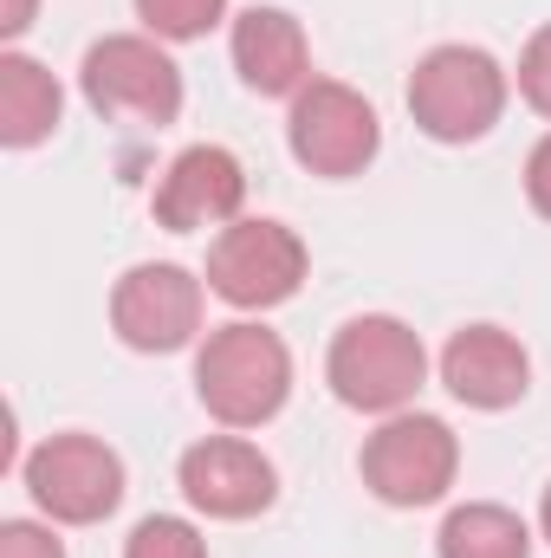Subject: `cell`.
I'll return each mask as SVG.
<instances>
[{
    "instance_id": "11",
    "label": "cell",
    "mask_w": 551,
    "mask_h": 558,
    "mask_svg": "<svg viewBox=\"0 0 551 558\" xmlns=\"http://www.w3.org/2000/svg\"><path fill=\"white\" fill-rule=\"evenodd\" d=\"M175 481H182L188 507L208 513V520H254V513H267L279 500L273 461H267L254 441H241V435H208V441H195V448L182 454Z\"/></svg>"
},
{
    "instance_id": "4",
    "label": "cell",
    "mask_w": 551,
    "mask_h": 558,
    "mask_svg": "<svg viewBox=\"0 0 551 558\" xmlns=\"http://www.w3.org/2000/svg\"><path fill=\"white\" fill-rule=\"evenodd\" d=\"M78 85L98 118H131V124H156V131L182 118V65L149 33L98 39L78 65Z\"/></svg>"
},
{
    "instance_id": "19",
    "label": "cell",
    "mask_w": 551,
    "mask_h": 558,
    "mask_svg": "<svg viewBox=\"0 0 551 558\" xmlns=\"http://www.w3.org/2000/svg\"><path fill=\"white\" fill-rule=\"evenodd\" d=\"M0 558H65V539H59L52 526L7 520V526H0Z\"/></svg>"
},
{
    "instance_id": "12",
    "label": "cell",
    "mask_w": 551,
    "mask_h": 558,
    "mask_svg": "<svg viewBox=\"0 0 551 558\" xmlns=\"http://www.w3.org/2000/svg\"><path fill=\"white\" fill-rule=\"evenodd\" d=\"M441 384L467 410H513L532 390V357L513 331L500 325H461L441 344Z\"/></svg>"
},
{
    "instance_id": "10",
    "label": "cell",
    "mask_w": 551,
    "mask_h": 558,
    "mask_svg": "<svg viewBox=\"0 0 551 558\" xmlns=\"http://www.w3.org/2000/svg\"><path fill=\"white\" fill-rule=\"evenodd\" d=\"M241 202H247V169H241V156L221 149V143H188V149L156 175L149 215H156V228H169V234H195V228H228V221H241Z\"/></svg>"
},
{
    "instance_id": "7",
    "label": "cell",
    "mask_w": 551,
    "mask_h": 558,
    "mask_svg": "<svg viewBox=\"0 0 551 558\" xmlns=\"http://www.w3.org/2000/svg\"><path fill=\"white\" fill-rule=\"evenodd\" d=\"M357 468H364V487L383 507H434L454 487V474H461V441H454V428L441 416L396 410L364 441Z\"/></svg>"
},
{
    "instance_id": "3",
    "label": "cell",
    "mask_w": 551,
    "mask_h": 558,
    "mask_svg": "<svg viewBox=\"0 0 551 558\" xmlns=\"http://www.w3.org/2000/svg\"><path fill=\"white\" fill-rule=\"evenodd\" d=\"M506 65L480 46H434L409 72V118L434 143H480L506 118Z\"/></svg>"
},
{
    "instance_id": "1",
    "label": "cell",
    "mask_w": 551,
    "mask_h": 558,
    "mask_svg": "<svg viewBox=\"0 0 551 558\" xmlns=\"http://www.w3.org/2000/svg\"><path fill=\"white\" fill-rule=\"evenodd\" d=\"M195 397L221 428L273 422L285 410V397H292V351H285V338L254 325V318H234V325L208 331V344L195 357Z\"/></svg>"
},
{
    "instance_id": "13",
    "label": "cell",
    "mask_w": 551,
    "mask_h": 558,
    "mask_svg": "<svg viewBox=\"0 0 551 558\" xmlns=\"http://www.w3.org/2000/svg\"><path fill=\"white\" fill-rule=\"evenodd\" d=\"M234 72L260 98H298L311 85V46L305 26L285 7H247L234 20Z\"/></svg>"
},
{
    "instance_id": "8",
    "label": "cell",
    "mask_w": 551,
    "mask_h": 558,
    "mask_svg": "<svg viewBox=\"0 0 551 558\" xmlns=\"http://www.w3.org/2000/svg\"><path fill=\"white\" fill-rule=\"evenodd\" d=\"M305 241L285 221H228L208 247V292L234 312H273L305 286Z\"/></svg>"
},
{
    "instance_id": "16",
    "label": "cell",
    "mask_w": 551,
    "mask_h": 558,
    "mask_svg": "<svg viewBox=\"0 0 551 558\" xmlns=\"http://www.w3.org/2000/svg\"><path fill=\"white\" fill-rule=\"evenodd\" d=\"M137 20L149 26V39H208L228 20V0H137Z\"/></svg>"
},
{
    "instance_id": "6",
    "label": "cell",
    "mask_w": 551,
    "mask_h": 558,
    "mask_svg": "<svg viewBox=\"0 0 551 558\" xmlns=\"http://www.w3.org/2000/svg\"><path fill=\"white\" fill-rule=\"evenodd\" d=\"M285 143H292V156H298L311 175L344 182V175H364V169L377 162L383 124H377V105H370L357 85H344V78H311V85L292 98V111H285Z\"/></svg>"
},
{
    "instance_id": "22",
    "label": "cell",
    "mask_w": 551,
    "mask_h": 558,
    "mask_svg": "<svg viewBox=\"0 0 551 558\" xmlns=\"http://www.w3.org/2000/svg\"><path fill=\"white\" fill-rule=\"evenodd\" d=\"M539 533L551 539V487H546V500H539Z\"/></svg>"
},
{
    "instance_id": "9",
    "label": "cell",
    "mask_w": 551,
    "mask_h": 558,
    "mask_svg": "<svg viewBox=\"0 0 551 558\" xmlns=\"http://www.w3.org/2000/svg\"><path fill=\"white\" fill-rule=\"evenodd\" d=\"M201 279L188 274V267H175V260H143L131 274L118 279V292H111V331L131 344V351H149V357H162V351H182V344H195V331H201Z\"/></svg>"
},
{
    "instance_id": "2",
    "label": "cell",
    "mask_w": 551,
    "mask_h": 558,
    "mask_svg": "<svg viewBox=\"0 0 551 558\" xmlns=\"http://www.w3.org/2000/svg\"><path fill=\"white\" fill-rule=\"evenodd\" d=\"M421 377H428V351H421V338H415L409 325L390 318V312L351 318V325L331 338V351H325V384H331V397L351 403V410H364V416H396V410H409V397L421 390Z\"/></svg>"
},
{
    "instance_id": "14",
    "label": "cell",
    "mask_w": 551,
    "mask_h": 558,
    "mask_svg": "<svg viewBox=\"0 0 551 558\" xmlns=\"http://www.w3.org/2000/svg\"><path fill=\"white\" fill-rule=\"evenodd\" d=\"M59 118H65L59 78H52L39 59L7 52V59H0V143H7V149H33V143H46L59 131Z\"/></svg>"
},
{
    "instance_id": "15",
    "label": "cell",
    "mask_w": 551,
    "mask_h": 558,
    "mask_svg": "<svg viewBox=\"0 0 551 558\" xmlns=\"http://www.w3.org/2000/svg\"><path fill=\"white\" fill-rule=\"evenodd\" d=\"M441 558H532V526L513 513V507H493V500H467L441 520Z\"/></svg>"
},
{
    "instance_id": "20",
    "label": "cell",
    "mask_w": 551,
    "mask_h": 558,
    "mask_svg": "<svg viewBox=\"0 0 551 558\" xmlns=\"http://www.w3.org/2000/svg\"><path fill=\"white\" fill-rule=\"evenodd\" d=\"M526 195H532V208L551 221V137H539L532 156H526Z\"/></svg>"
},
{
    "instance_id": "21",
    "label": "cell",
    "mask_w": 551,
    "mask_h": 558,
    "mask_svg": "<svg viewBox=\"0 0 551 558\" xmlns=\"http://www.w3.org/2000/svg\"><path fill=\"white\" fill-rule=\"evenodd\" d=\"M33 7H39V0H0V33L20 39V33L33 26Z\"/></svg>"
},
{
    "instance_id": "5",
    "label": "cell",
    "mask_w": 551,
    "mask_h": 558,
    "mask_svg": "<svg viewBox=\"0 0 551 558\" xmlns=\"http://www.w3.org/2000/svg\"><path fill=\"white\" fill-rule=\"evenodd\" d=\"M20 474L52 526H98L124 507V454L98 435H52L26 454Z\"/></svg>"
},
{
    "instance_id": "17",
    "label": "cell",
    "mask_w": 551,
    "mask_h": 558,
    "mask_svg": "<svg viewBox=\"0 0 551 558\" xmlns=\"http://www.w3.org/2000/svg\"><path fill=\"white\" fill-rule=\"evenodd\" d=\"M124 558H208V539L188 520H175V513H149L124 539Z\"/></svg>"
},
{
    "instance_id": "18",
    "label": "cell",
    "mask_w": 551,
    "mask_h": 558,
    "mask_svg": "<svg viewBox=\"0 0 551 558\" xmlns=\"http://www.w3.org/2000/svg\"><path fill=\"white\" fill-rule=\"evenodd\" d=\"M519 98L551 118V26H539L532 39H526V52H519Z\"/></svg>"
}]
</instances>
